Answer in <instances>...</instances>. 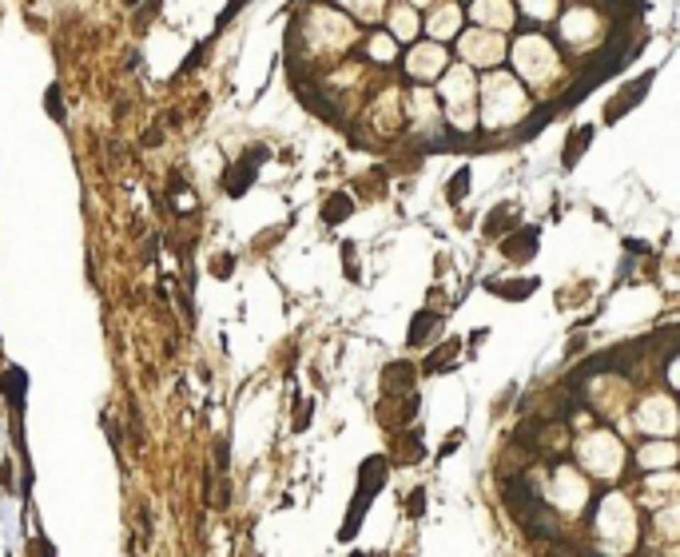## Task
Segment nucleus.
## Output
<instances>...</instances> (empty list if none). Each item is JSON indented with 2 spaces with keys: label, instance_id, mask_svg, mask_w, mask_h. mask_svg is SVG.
<instances>
[{
  "label": "nucleus",
  "instance_id": "obj_9",
  "mask_svg": "<svg viewBox=\"0 0 680 557\" xmlns=\"http://www.w3.org/2000/svg\"><path fill=\"white\" fill-rule=\"evenodd\" d=\"M351 215V195H334V199H327V223H342Z\"/></svg>",
  "mask_w": 680,
  "mask_h": 557
},
{
  "label": "nucleus",
  "instance_id": "obj_6",
  "mask_svg": "<svg viewBox=\"0 0 680 557\" xmlns=\"http://www.w3.org/2000/svg\"><path fill=\"white\" fill-rule=\"evenodd\" d=\"M430 331H434V311H418V314H414V323H410V343L422 346Z\"/></svg>",
  "mask_w": 680,
  "mask_h": 557
},
{
  "label": "nucleus",
  "instance_id": "obj_12",
  "mask_svg": "<svg viewBox=\"0 0 680 557\" xmlns=\"http://www.w3.org/2000/svg\"><path fill=\"white\" fill-rule=\"evenodd\" d=\"M394 21H398V32H402V36H410V32H414V16H410V12H398Z\"/></svg>",
  "mask_w": 680,
  "mask_h": 557
},
{
  "label": "nucleus",
  "instance_id": "obj_2",
  "mask_svg": "<svg viewBox=\"0 0 680 557\" xmlns=\"http://www.w3.org/2000/svg\"><path fill=\"white\" fill-rule=\"evenodd\" d=\"M501 251H505V259H513V263L533 259V251H537V227H525V231L510 235V239L501 243Z\"/></svg>",
  "mask_w": 680,
  "mask_h": 557
},
{
  "label": "nucleus",
  "instance_id": "obj_7",
  "mask_svg": "<svg viewBox=\"0 0 680 557\" xmlns=\"http://www.w3.org/2000/svg\"><path fill=\"white\" fill-rule=\"evenodd\" d=\"M486 287H490L493 294H505V299H525V294L537 291V283H533V279H530V283H486Z\"/></svg>",
  "mask_w": 680,
  "mask_h": 557
},
{
  "label": "nucleus",
  "instance_id": "obj_1",
  "mask_svg": "<svg viewBox=\"0 0 680 557\" xmlns=\"http://www.w3.org/2000/svg\"><path fill=\"white\" fill-rule=\"evenodd\" d=\"M649 84H652V72H649V76H640V80H632L629 88H625V92L617 96V100H609V108H605V120H609V123H617L620 116H625V111H629L632 104H637L640 96L649 92Z\"/></svg>",
  "mask_w": 680,
  "mask_h": 557
},
{
  "label": "nucleus",
  "instance_id": "obj_11",
  "mask_svg": "<svg viewBox=\"0 0 680 557\" xmlns=\"http://www.w3.org/2000/svg\"><path fill=\"white\" fill-rule=\"evenodd\" d=\"M422 514H426V490H414V494H410V517H422Z\"/></svg>",
  "mask_w": 680,
  "mask_h": 557
},
{
  "label": "nucleus",
  "instance_id": "obj_5",
  "mask_svg": "<svg viewBox=\"0 0 680 557\" xmlns=\"http://www.w3.org/2000/svg\"><path fill=\"white\" fill-rule=\"evenodd\" d=\"M589 140H593V128H577V132L569 136V152H565V167H573V163L581 160V152L589 148Z\"/></svg>",
  "mask_w": 680,
  "mask_h": 557
},
{
  "label": "nucleus",
  "instance_id": "obj_4",
  "mask_svg": "<svg viewBox=\"0 0 680 557\" xmlns=\"http://www.w3.org/2000/svg\"><path fill=\"white\" fill-rule=\"evenodd\" d=\"M410 382H414V366H410V363L386 366V390H406Z\"/></svg>",
  "mask_w": 680,
  "mask_h": 557
},
{
  "label": "nucleus",
  "instance_id": "obj_3",
  "mask_svg": "<svg viewBox=\"0 0 680 557\" xmlns=\"http://www.w3.org/2000/svg\"><path fill=\"white\" fill-rule=\"evenodd\" d=\"M450 358H458V338H454V343H442L438 351H430V355H426V363H422V370H426V375H438L442 366L450 363Z\"/></svg>",
  "mask_w": 680,
  "mask_h": 557
},
{
  "label": "nucleus",
  "instance_id": "obj_10",
  "mask_svg": "<svg viewBox=\"0 0 680 557\" xmlns=\"http://www.w3.org/2000/svg\"><path fill=\"white\" fill-rule=\"evenodd\" d=\"M513 223V207H498V211L486 219V235H498V231H505Z\"/></svg>",
  "mask_w": 680,
  "mask_h": 557
},
{
  "label": "nucleus",
  "instance_id": "obj_8",
  "mask_svg": "<svg viewBox=\"0 0 680 557\" xmlns=\"http://www.w3.org/2000/svg\"><path fill=\"white\" fill-rule=\"evenodd\" d=\"M466 192H470V167H461V172L450 180V187H446V199L458 203V199H466Z\"/></svg>",
  "mask_w": 680,
  "mask_h": 557
}]
</instances>
